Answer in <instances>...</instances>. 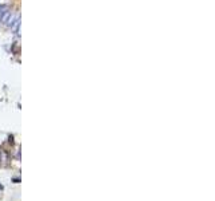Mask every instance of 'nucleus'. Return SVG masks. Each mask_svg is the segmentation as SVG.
<instances>
[{
  "mask_svg": "<svg viewBox=\"0 0 215 201\" xmlns=\"http://www.w3.org/2000/svg\"><path fill=\"white\" fill-rule=\"evenodd\" d=\"M18 27H19V20H15V23L12 24V30L16 31V30H18Z\"/></svg>",
  "mask_w": 215,
  "mask_h": 201,
  "instance_id": "f257e3e1",
  "label": "nucleus"
}]
</instances>
